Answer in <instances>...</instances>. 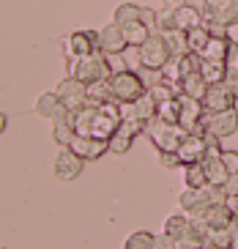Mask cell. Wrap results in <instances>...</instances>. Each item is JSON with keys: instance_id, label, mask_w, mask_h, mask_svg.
Wrapping results in <instances>:
<instances>
[{"instance_id": "cell-1", "label": "cell", "mask_w": 238, "mask_h": 249, "mask_svg": "<svg viewBox=\"0 0 238 249\" xmlns=\"http://www.w3.org/2000/svg\"><path fill=\"white\" fill-rule=\"evenodd\" d=\"M69 63V77L85 82H101V80H110L112 77V63H110V55H104L101 50H96L93 55L88 58H77V60H66Z\"/></svg>"}, {"instance_id": "cell-2", "label": "cell", "mask_w": 238, "mask_h": 249, "mask_svg": "<svg viewBox=\"0 0 238 249\" xmlns=\"http://www.w3.org/2000/svg\"><path fill=\"white\" fill-rule=\"evenodd\" d=\"M110 93H112V102L115 104H134L140 96L148 90L143 74L131 71V69H121V71H112L110 77Z\"/></svg>"}, {"instance_id": "cell-3", "label": "cell", "mask_w": 238, "mask_h": 249, "mask_svg": "<svg viewBox=\"0 0 238 249\" xmlns=\"http://www.w3.org/2000/svg\"><path fill=\"white\" fill-rule=\"evenodd\" d=\"M121 104L110 102V104H93V115H91V129L85 137H99V140H112L115 132L121 129Z\"/></svg>"}, {"instance_id": "cell-4", "label": "cell", "mask_w": 238, "mask_h": 249, "mask_svg": "<svg viewBox=\"0 0 238 249\" xmlns=\"http://www.w3.org/2000/svg\"><path fill=\"white\" fill-rule=\"evenodd\" d=\"M186 134L189 132L183 129V126L167 124V121H162V118H153V121L145 124V137L156 145V151H178L181 140L186 137Z\"/></svg>"}, {"instance_id": "cell-5", "label": "cell", "mask_w": 238, "mask_h": 249, "mask_svg": "<svg viewBox=\"0 0 238 249\" xmlns=\"http://www.w3.org/2000/svg\"><path fill=\"white\" fill-rule=\"evenodd\" d=\"M63 47L66 60H77V58H88L99 50V30H77V33H69L60 41Z\"/></svg>"}, {"instance_id": "cell-6", "label": "cell", "mask_w": 238, "mask_h": 249, "mask_svg": "<svg viewBox=\"0 0 238 249\" xmlns=\"http://www.w3.org/2000/svg\"><path fill=\"white\" fill-rule=\"evenodd\" d=\"M55 93H58V99L66 104V110L69 112L88 107V85L85 82H79V80H74V77L60 80L58 85H55Z\"/></svg>"}, {"instance_id": "cell-7", "label": "cell", "mask_w": 238, "mask_h": 249, "mask_svg": "<svg viewBox=\"0 0 238 249\" xmlns=\"http://www.w3.org/2000/svg\"><path fill=\"white\" fill-rule=\"evenodd\" d=\"M173 58V52L167 47L165 36L151 33V38L143 44V69H151V71H162L165 63Z\"/></svg>"}, {"instance_id": "cell-8", "label": "cell", "mask_w": 238, "mask_h": 249, "mask_svg": "<svg viewBox=\"0 0 238 249\" xmlns=\"http://www.w3.org/2000/svg\"><path fill=\"white\" fill-rule=\"evenodd\" d=\"M82 167H85V159H79L72 148H60L55 156V164H52L58 181H74L77 176H82Z\"/></svg>"}, {"instance_id": "cell-9", "label": "cell", "mask_w": 238, "mask_h": 249, "mask_svg": "<svg viewBox=\"0 0 238 249\" xmlns=\"http://www.w3.org/2000/svg\"><path fill=\"white\" fill-rule=\"evenodd\" d=\"M205 132L217 134V137H230L238 132V110H222V112H208L205 115Z\"/></svg>"}, {"instance_id": "cell-10", "label": "cell", "mask_w": 238, "mask_h": 249, "mask_svg": "<svg viewBox=\"0 0 238 249\" xmlns=\"http://www.w3.org/2000/svg\"><path fill=\"white\" fill-rule=\"evenodd\" d=\"M79 159L85 161H93V159H101L104 154H110V140H99V137H85V134H77L69 145Z\"/></svg>"}, {"instance_id": "cell-11", "label": "cell", "mask_w": 238, "mask_h": 249, "mask_svg": "<svg viewBox=\"0 0 238 249\" xmlns=\"http://www.w3.org/2000/svg\"><path fill=\"white\" fill-rule=\"evenodd\" d=\"M236 102L238 99L230 93V88L224 82H219V85H208V93L202 99V107H205V112H222V110H233Z\"/></svg>"}, {"instance_id": "cell-12", "label": "cell", "mask_w": 238, "mask_h": 249, "mask_svg": "<svg viewBox=\"0 0 238 249\" xmlns=\"http://www.w3.org/2000/svg\"><path fill=\"white\" fill-rule=\"evenodd\" d=\"M126 36H123V28L115 22L104 25V28L99 30V50L104 52V55H121L123 50H126Z\"/></svg>"}, {"instance_id": "cell-13", "label": "cell", "mask_w": 238, "mask_h": 249, "mask_svg": "<svg viewBox=\"0 0 238 249\" xmlns=\"http://www.w3.org/2000/svg\"><path fill=\"white\" fill-rule=\"evenodd\" d=\"M33 112H36L38 118H47V121H52V124L69 115L66 104L58 99V93H55V90H47V93L38 96V99H36V107H33Z\"/></svg>"}, {"instance_id": "cell-14", "label": "cell", "mask_w": 238, "mask_h": 249, "mask_svg": "<svg viewBox=\"0 0 238 249\" xmlns=\"http://www.w3.org/2000/svg\"><path fill=\"white\" fill-rule=\"evenodd\" d=\"M178 156L183 164H195L205 159V134H186L178 145Z\"/></svg>"}, {"instance_id": "cell-15", "label": "cell", "mask_w": 238, "mask_h": 249, "mask_svg": "<svg viewBox=\"0 0 238 249\" xmlns=\"http://www.w3.org/2000/svg\"><path fill=\"white\" fill-rule=\"evenodd\" d=\"M230 47H233V38L227 36V33H211V41H208V47L202 50L200 58L202 60H224V63H227Z\"/></svg>"}, {"instance_id": "cell-16", "label": "cell", "mask_w": 238, "mask_h": 249, "mask_svg": "<svg viewBox=\"0 0 238 249\" xmlns=\"http://www.w3.org/2000/svg\"><path fill=\"white\" fill-rule=\"evenodd\" d=\"M173 14H175V28L178 30H192V28H200L202 22V11L195 6H189V3H181V6L173 8Z\"/></svg>"}, {"instance_id": "cell-17", "label": "cell", "mask_w": 238, "mask_h": 249, "mask_svg": "<svg viewBox=\"0 0 238 249\" xmlns=\"http://www.w3.org/2000/svg\"><path fill=\"white\" fill-rule=\"evenodd\" d=\"M233 235H236V227H211L208 233H205V238H202V244L208 249H230L233 247Z\"/></svg>"}, {"instance_id": "cell-18", "label": "cell", "mask_w": 238, "mask_h": 249, "mask_svg": "<svg viewBox=\"0 0 238 249\" xmlns=\"http://www.w3.org/2000/svg\"><path fill=\"white\" fill-rule=\"evenodd\" d=\"M181 173H183V186H189V189H202V186H208V176H205V164L202 161H195V164H183L181 167Z\"/></svg>"}, {"instance_id": "cell-19", "label": "cell", "mask_w": 238, "mask_h": 249, "mask_svg": "<svg viewBox=\"0 0 238 249\" xmlns=\"http://www.w3.org/2000/svg\"><path fill=\"white\" fill-rule=\"evenodd\" d=\"M227 71H230V66H227L224 60H202L200 63V74H202V80L208 82V85L224 82L227 80Z\"/></svg>"}, {"instance_id": "cell-20", "label": "cell", "mask_w": 238, "mask_h": 249, "mask_svg": "<svg viewBox=\"0 0 238 249\" xmlns=\"http://www.w3.org/2000/svg\"><path fill=\"white\" fill-rule=\"evenodd\" d=\"M202 164H205V176H208V183L211 186H224L227 183V178L233 176L230 170L224 167V161H222V156H217V159H202Z\"/></svg>"}, {"instance_id": "cell-21", "label": "cell", "mask_w": 238, "mask_h": 249, "mask_svg": "<svg viewBox=\"0 0 238 249\" xmlns=\"http://www.w3.org/2000/svg\"><path fill=\"white\" fill-rule=\"evenodd\" d=\"M181 93H186V96H192V99H197V102H202L205 93H208V82L202 80L200 71L186 74V77L181 80Z\"/></svg>"}, {"instance_id": "cell-22", "label": "cell", "mask_w": 238, "mask_h": 249, "mask_svg": "<svg viewBox=\"0 0 238 249\" xmlns=\"http://www.w3.org/2000/svg\"><path fill=\"white\" fill-rule=\"evenodd\" d=\"M205 203H208V186H202V189H189V186H183V192L178 195V205L186 213L192 208H197V205H205Z\"/></svg>"}, {"instance_id": "cell-23", "label": "cell", "mask_w": 238, "mask_h": 249, "mask_svg": "<svg viewBox=\"0 0 238 249\" xmlns=\"http://www.w3.org/2000/svg\"><path fill=\"white\" fill-rule=\"evenodd\" d=\"M233 216H236V211H233L227 203L208 205V211H205V222H208L211 227H230L233 225Z\"/></svg>"}, {"instance_id": "cell-24", "label": "cell", "mask_w": 238, "mask_h": 249, "mask_svg": "<svg viewBox=\"0 0 238 249\" xmlns=\"http://www.w3.org/2000/svg\"><path fill=\"white\" fill-rule=\"evenodd\" d=\"M153 30L148 28V25L143 22H129V25H123V36H126V44L131 47H143L148 38H151Z\"/></svg>"}, {"instance_id": "cell-25", "label": "cell", "mask_w": 238, "mask_h": 249, "mask_svg": "<svg viewBox=\"0 0 238 249\" xmlns=\"http://www.w3.org/2000/svg\"><path fill=\"white\" fill-rule=\"evenodd\" d=\"M208 41H211V30L205 28V25L186 30V44H189V52H195V55H202V50L208 47Z\"/></svg>"}, {"instance_id": "cell-26", "label": "cell", "mask_w": 238, "mask_h": 249, "mask_svg": "<svg viewBox=\"0 0 238 249\" xmlns=\"http://www.w3.org/2000/svg\"><path fill=\"white\" fill-rule=\"evenodd\" d=\"M74 137H77V132H74V126H72L69 118H60V121L52 124V140H55L60 148H69Z\"/></svg>"}, {"instance_id": "cell-27", "label": "cell", "mask_w": 238, "mask_h": 249, "mask_svg": "<svg viewBox=\"0 0 238 249\" xmlns=\"http://www.w3.org/2000/svg\"><path fill=\"white\" fill-rule=\"evenodd\" d=\"M189 230H192V219H189V216L173 213V216H167V219H165V233L173 235L175 241H178V238H183Z\"/></svg>"}, {"instance_id": "cell-28", "label": "cell", "mask_w": 238, "mask_h": 249, "mask_svg": "<svg viewBox=\"0 0 238 249\" xmlns=\"http://www.w3.org/2000/svg\"><path fill=\"white\" fill-rule=\"evenodd\" d=\"M156 118L167 121V124H181V99H167V102H159L156 107Z\"/></svg>"}, {"instance_id": "cell-29", "label": "cell", "mask_w": 238, "mask_h": 249, "mask_svg": "<svg viewBox=\"0 0 238 249\" xmlns=\"http://www.w3.org/2000/svg\"><path fill=\"white\" fill-rule=\"evenodd\" d=\"M112 102V93H110V82L101 80V82H91L88 85V104H110Z\"/></svg>"}, {"instance_id": "cell-30", "label": "cell", "mask_w": 238, "mask_h": 249, "mask_svg": "<svg viewBox=\"0 0 238 249\" xmlns=\"http://www.w3.org/2000/svg\"><path fill=\"white\" fill-rule=\"evenodd\" d=\"M112 22L115 25H129V22H140V6L137 3H121L112 14Z\"/></svg>"}, {"instance_id": "cell-31", "label": "cell", "mask_w": 238, "mask_h": 249, "mask_svg": "<svg viewBox=\"0 0 238 249\" xmlns=\"http://www.w3.org/2000/svg\"><path fill=\"white\" fill-rule=\"evenodd\" d=\"M165 41L167 47H170V52L173 55H186L189 52V44H186V30H170V33H165Z\"/></svg>"}, {"instance_id": "cell-32", "label": "cell", "mask_w": 238, "mask_h": 249, "mask_svg": "<svg viewBox=\"0 0 238 249\" xmlns=\"http://www.w3.org/2000/svg\"><path fill=\"white\" fill-rule=\"evenodd\" d=\"M153 233H145V230H137L131 233L126 241H123V249H153Z\"/></svg>"}, {"instance_id": "cell-33", "label": "cell", "mask_w": 238, "mask_h": 249, "mask_svg": "<svg viewBox=\"0 0 238 249\" xmlns=\"http://www.w3.org/2000/svg\"><path fill=\"white\" fill-rule=\"evenodd\" d=\"M123 63H126V69H131V71H143V47H126V50L121 52Z\"/></svg>"}, {"instance_id": "cell-34", "label": "cell", "mask_w": 238, "mask_h": 249, "mask_svg": "<svg viewBox=\"0 0 238 249\" xmlns=\"http://www.w3.org/2000/svg\"><path fill=\"white\" fill-rule=\"evenodd\" d=\"M162 77L170 82H181L183 80V69H181V55H173V58L165 63V69H162Z\"/></svg>"}, {"instance_id": "cell-35", "label": "cell", "mask_w": 238, "mask_h": 249, "mask_svg": "<svg viewBox=\"0 0 238 249\" xmlns=\"http://www.w3.org/2000/svg\"><path fill=\"white\" fill-rule=\"evenodd\" d=\"M131 142H134V137H129V134H123V132H115V137L110 140V154H129L131 151Z\"/></svg>"}, {"instance_id": "cell-36", "label": "cell", "mask_w": 238, "mask_h": 249, "mask_svg": "<svg viewBox=\"0 0 238 249\" xmlns=\"http://www.w3.org/2000/svg\"><path fill=\"white\" fill-rule=\"evenodd\" d=\"M118 132L129 134V137L145 134V121H140V118H123V121H121V129H118Z\"/></svg>"}, {"instance_id": "cell-37", "label": "cell", "mask_w": 238, "mask_h": 249, "mask_svg": "<svg viewBox=\"0 0 238 249\" xmlns=\"http://www.w3.org/2000/svg\"><path fill=\"white\" fill-rule=\"evenodd\" d=\"M222 137H217V134L205 132V156L208 159H217V156H222Z\"/></svg>"}, {"instance_id": "cell-38", "label": "cell", "mask_w": 238, "mask_h": 249, "mask_svg": "<svg viewBox=\"0 0 238 249\" xmlns=\"http://www.w3.org/2000/svg\"><path fill=\"white\" fill-rule=\"evenodd\" d=\"M159 164L167 167V170H181V167H183L178 151H159Z\"/></svg>"}, {"instance_id": "cell-39", "label": "cell", "mask_w": 238, "mask_h": 249, "mask_svg": "<svg viewBox=\"0 0 238 249\" xmlns=\"http://www.w3.org/2000/svg\"><path fill=\"white\" fill-rule=\"evenodd\" d=\"M170 30H175V14L173 11H162L156 19V28H153V33H159V36H165V33H170Z\"/></svg>"}, {"instance_id": "cell-40", "label": "cell", "mask_w": 238, "mask_h": 249, "mask_svg": "<svg viewBox=\"0 0 238 249\" xmlns=\"http://www.w3.org/2000/svg\"><path fill=\"white\" fill-rule=\"evenodd\" d=\"M156 19H159V11H153V8H148V6H140V22L143 25H148V28H156Z\"/></svg>"}, {"instance_id": "cell-41", "label": "cell", "mask_w": 238, "mask_h": 249, "mask_svg": "<svg viewBox=\"0 0 238 249\" xmlns=\"http://www.w3.org/2000/svg\"><path fill=\"white\" fill-rule=\"evenodd\" d=\"M153 249H178V244H175V238L173 235H167L165 230L153 238Z\"/></svg>"}, {"instance_id": "cell-42", "label": "cell", "mask_w": 238, "mask_h": 249, "mask_svg": "<svg viewBox=\"0 0 238 249\" xmlns=\"http://www.w3.org/2000/svg\"><path fill=\"white\" fill-rule=\"evenodd\" d=\"M222 161H224V167L236 176L238 173V151H222Z\"/></svg>"}, {"instance_id": "cell-43", "label": "cell", "mask_w": 238, "mask_h": 249, "mask_svg": "<svg viewBox=\"0 0 238 249\" xmlns=\"http://www.w3.org/2000/svg\"><path fill=\"white\" fill-rule=\"evenodd\" d=\"M224 85H227V88H230V93L238 99V71H236V69H230V71H227V80H224Z\"/></svg>"}, {"instance_id": "cell-44", "label": "cell", "mask_w": 238, "mask_h": 249, "mask_svg": "<svg viewBox=\"0 0 238 249\" xmlns=\"http://www.w3.org/2000/svg\"><path fill=\"white\" fill-rule=\"evenodd\" d=\"M222 189L227 192V197H238V173H236V176L227 178V183H224Z\"/></svg>"}, {"instance_id": "cell-45", "label": "cell", "mask_w": 238, "mask_h": 249, "mask_svg": "<svg viewBox=\"0 0 238 249\" xmlns=\"http://www.w3.org/2000/svg\"><path fill=\"white\" fill-rule=\"evenodd\" d=\"M227 66L238 71V41H233V47H230V58H227Z\"/></svg>"}, {"instance_id": "cell-46", "label": "cell", "mask_w": 238, "mask_h": 249, "mask_svg": "<svg viewBox=\"0 0 238 249\" xmlns=\"http://www.w3.org/2000/svg\"><path fill=\"white\" fill-rule=\"evenodd\" d=\"M230 249H238V230H236V235H233V247Z\"/></svg>"}, {"instance_id": "cell-47", "label": "cell", "mask_w": 238, "mask_h": 249, "mask_svg": "<svg viewBox=\"0 0 238 249\" xmlns=\"http://www.w3.org/2000/svg\"><path fill=\"white\" fill-rule=\"evenodd\" d=\"M233 227L238 230V211H236V216H233Z\"/></svg>"}, {"instance_id": "cell-48", "label": "cell", "mask_w": 238, "mask_h": 249, "mask_svg": "<svg viewBox=\"0 0 238 249\" xmlns=\"http://www.w3.org/2000/svg\"><path fill=\"white\" fill-rule=\"evenodd\" d=\"M167 3H173V6H181V3H183V0H167Z\"/></svg>"}, {"instance_id": "cell-49", "label": "cell", "mask_w": 238, "mask_h": 249, "mask_svg": "<svg viewBox=\"0 0 238 249\" xmlns=\"http://www.w3.org/2000/svg\"><path fill=\"white\" fill-rule=\"evenodd\" d=\"M197 249H208V247H205V244H202V247H197Z\"/></svg>"}, {"instance_id": "cell-50", "label": "cell", "mask_w": 238, "mask_h": 249, "mask_svg": "<svg viewBox=\"0 0 238 249\" xmlns=\"http://www.w3.org/2000/svg\"><path fill=\"white\" fill-rule=\"evenodd\" d=\"M236 8H238V0H236Z\"/></svg>"}]
</instances>
